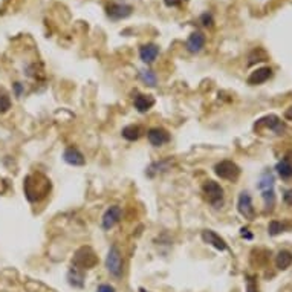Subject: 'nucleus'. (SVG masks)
<instances>
[{"mask_svg":"<svg viewBox=\"0 0 292 292\" xmlns=\"http://www.w3.org/2000/svg\"><path fill=\"white\" fill-rule=\"evenodd\" d=\"M50 181L42 173L28 174L23 181V192L29 202H40L50 193Z\"/></svg>","mask_w":292,"mask_h":292,"instance_id":"1","label":"nucleus"},{"mask_svg":"<svg viewBox=\"0 0 292 292\" xmlns=\"http://www.w3.org/2000/svg\"><path fill=\"white\" fill-rule=\"evenodd\" d=\"M98 265V256L91 246H81L75 251L72 257V268L80 269V271H87L92 269Z\"/></svg>","mask_w":292,"mask_h":292,"instance_id":"2","label":"nucleus"},{"mask_svg":"<svg viewBox=\"0 0 292 292\" xmlns=\"http://www.w3.org/2000/svg\"><path fill=\"white\" fill-rule=\"evenodd\" d=\"M202 192H204L208 204L213 208H222L223 202H225V195H223V188L219 182L216 181H205L202 185Z\"/></svg>","mask_w":292,"mask_h":292,"instance_id":"3","label":"nucleus"},{"mask_svg":"<svg viewBox=\"0 0 292 292\" xmlns=\"http://www.w3.org/2000/svg\"><path fill=\"white\" fill-rule=\"evenodd\" d=\"M106 269L115 277L120 278L122 277V271H124V260H122V254L118 248V245L113 243L106 256Z\"/></svg>","mask_w":292,"mask_h":292,"instance_id":"4","label":"nucleus"},{"mask_svg":"<svg viewBox=\"0 0 292 292\" xmlns=\"http://www.w3.org/2000/svg\"><path fill=\"white\" fill-rule=\"evenodd\" d=\"M214 173L218 177L223 181H230V182H236L239 179L240 173V167L234 161H230V159H225V161H220L214 166Z\"/></svg>","mask_w":292,"mask_h":292,"instance_id":"5","label":"nucleus"},{"mask_svg":"<svg viewBox=\"0 0 292 292\" xmlns=\"http://www.w3.org/2000/svg\"><path fill=\"white\" fill-rule=\"evenodd\" d=\"M254 129H269L275 135H283L286 132V124L278 118L277 115H266L260 118L256 124H254Z\"/></svg>","mask_w":292,"mask_h":292,"instance_id":"6","label":"nucleus"},{"mask_svg":"<svg viewBox=\"0 0 292 292\" xmlns=\"http://www.w3.org/2000/svg\"><path fill=\"white\" fill-rule=\"evenodd\" d=\"M237 211L240 213V216H243V218L248 219V220H252L254 218H256V208H254L252 197L248 192H242L239 195Z\"/></svg>","mask_w":292,"mask_h":292,"instance_id":"7","label":"nucleus"},{"mask_svg":"<svg viewBox=\"0 0 292 292\" xmlns=\"http://www.w3.org/2000/svg\"><path fill=\"white\" fill-rule=\"evenodd\" d=\"M121 218H122V210H121V207H120V205H112V207H109V208L104 211L103 219H101V225H103V228H104L106 231H109V230H112V228L115 226V225L120 223Z\"/></svg>","mask_w":292,"mask_h":292,"instance_id":"8","label":"nucleus"},{"mask_svg":"<svg viewBox=\"0 0 292 292\" xmlns=\"http://www.w3.org/2000/svg\"><path fill=\"white\" fill-rule=\"evenodd\" d=\"M147 138L153 147H162L170 143V133L162 127H153L147 132Z\"/></svg>","mask_w":292,"mask_h":292,"instance_id":"9","label":"nucleus"},{"mask_svg":"<svg viewBox=\"0 0 292 292\" xmlns=\"http://www.w3.org/2000/svg\"><path fill=\"white\" fill-rule=\"evenodd\" d=\"M200 237H202V240H204V243L216 248L218 251H226L228 249V245H226L225 240L213 230H204L200 234Z\"/></svg>","mask_w":292,"mask_h":292,"instance_id":"10","label":"nucleus"},{"mask_svg":"<svg viewBox=\"0 0 292 292\" xmlns=\"http://www.w3.org/2000/svg\"><path fill=\"white\" fill-rule=\"evenodd\" d=\"M63 159H65L66 164L72 167H81L86 164V158L81 151L77 147H68L65 150V153H63Z\"/></svg>","mask_w":292,"mask_h":292,"instance_id":"11","label":"nucleus"},{"mask_svg":"<svg viewBox=\"0 0 292 292\" xmlns=\"http://www.w3.org/2000/svg\"><path fill=\"white\" fill-rule=\"evenodd\" d=\"M133 8L130 5H122V3H112L107 6V16L112 20H122L127 19L132 14Z\"/></svg>","mask_w":292,"mask_h":292,"instance_id":"12","label":"nucleus"},{"mask_svg":"<svg viewBox=\"0 0 292 292\" xmlns=\"http://www.w3.org/2000/svg\"><path fill=\"white\" fill-rule=\"evenodd\" d=\"M205 42H207L205 35L202 34L200 31H195L192 35L188 37V40H187V49L190 50V52H193V54L200 52L202 48L205 46Z\"/></svg>","mask_w":292,"mask_h":292,"instance_id":"13","label":"nucleus"},{"mask_svg":"<svg viewBox=\"0 0 292 292\" xmlns=\"http://www.w3.org/2000/svg\"><path fill=\"white\" fill-rule=\"evenodd\" d=\"M275 171L278 173V176H280L282 179H291L292 177V151H289L282 161L277 162Z\"/></svg>","mask_w":292,"mask_h":292,"instance_id":"14","label":"nucleus"},{"mask_svg":"<svg viewBox=\"0 0 292 292\" xmlns=\"http://www.w3.org/2000/svg\"><path fill=\"white\" fill-rule=\"evenodd\" d=\"M272 77V69L271 68H260L257 71H254L249 77H248V84L251 86H257L263 84Z\"/></svg>","mask_w":292,"mask_h":292,"instance_id":"15","label":"nucleus"},{"mask_svg":"<svg viewBox=\"0 0 292 292\" xmlns=\"http://www.w3.org/2000/svg\"><path fill=\"white\" fill-rule=\"evenodd\" d=\"M173 166V159L171 158H166V159H161V161H156V162H151L150 167L147 169L146 174L148 177H153L159 173H166L167 170H170V167Z\"/></svg>","mask_w":292,"mask_h":292,"instance_id":"16","label":"nucleus"},{"mask_svg":"<svg viewBox=\"0 0 292 292\" xmlns=\"http://www.w3.org/2000/svg\"><path fill=\"white\" fill-rule=\"evenodd\" d=\"M158 55H159V48L153 43H148V45H144L139 48V57H141V60L144 63H147V65L155 63Z\"/></svg>","mask_w":292,"mask_h":292,"instance_id":"17","label":"nucleus"},{"mask_svg":"<svg viewBox=\"0 0 292 292\" xmlns=\"http://www.w3.org/2000/svg\"><path fill=\"white\" fill-rule=\"evenodd\" d=\"M133 106L139 113H146L148 112L151 107L155 106V98L151 95H144V94H139L138 97H135L133 99Z\"/></svg>","mask_w":292,"mask_h":292,"instance_id":"18","label":"nucleus"},{"mask_svg":"<svg viewBox=\"0 0 292 292\" xmlns=\"http://www.w3.org/2000/svg\"><path fill=\"white\" fill-rule=\"evenodd\" d=\"M121 135H122L124 139H127V141L133 143V141H138V139L143 136V129L139 125H136V124H130V125L124 127Z\"/></svg>","mask_w":292,"mask_h":292,"instance_id":"19","label":"nucleus"},{"mask_svg":"<svg viewBox=\"0 0 292 292\" xmlns=\"http://www.w3.org/2000/svg\"><path fill=\"white\" fill-rule=\"evenodd\" d=\"M68 282L73 288H78V289L84 288V272L80 269L71 268L68 272Z\"/></svg>","mask_w":292,"mask_h":292,"instance_id":"20","label":"nucleus"},{"mask_svg":"<svg viewBox=\"0 0 292 292\" xmlns=\"http://www.w3.org/2000/svg\"><path fill=\"white\" fill-rule=\"evenodd\" d=\"M292 265V252H289V251H286V249H283V251H280L275 256V266L280 271H285V269H288L289 266Z\"/></svg>","mask_w":292,"mask_h":292,"instance_id":"21","label":"nucleus"},{"mask_svg":"<svg viewBox=\"0 0 292 292\" xmlns=\"http://www.w3.org/2000/svg\"><path fill=\"white\" fill-rule=\"evenodd\" d=\"M274 174L269 171V170H266L263 171V174L260 176V181L257 184V188L260 190V192H265V190H272L274 188Z\"/></svg>","mask_w":292,"mask_h":292,"instance_id":"22","label":"nucleus"},{"mask_svg":"<svg viewBox=\"0 0 292 292\" xmlns=\"http://www.w3.org/2000/svg\"><path fill=\"white\" fill-rule=\"evenodd\" d=\"M139 78L143 80L144 84L150 86V87H155L156 83H158V78H156V73L150 69H141L139 71Z\"/></svg>","mask_w":292,"mask_h":292,"instance_id":"23","label":"nucleus"},{"mask_svg":"<svg viewBox=\"0 0 292 292\" xmlns=\"http://www.w3.org/2000/svg\"><path fill=\"white\" fill-rule=\"evenodd\" d=\"M288 231V225L285 222H280V220H271L269 225H268V234L275 237L278 234H282Z\"/></svg>","mask_w":292,"mask_h":292,"instance_id":"24","label":"nucleus"},{"mask_svg":"<svg viewBox=\"0 0 292 292\" xmlns=\"http://www.w3.org/2000/svg\"><path fill=\"white\" fill-rule=\"evenodd\" d=\"M262 199H263V204H265V211H272V208L275 205L274 188L272 190H265V192H262Z\"/></svg>","mask_w":292,"mask_h":292,"instance_id":"25","label":"nucleus"},{"mask_svg":"<svg viewBox=\"0 0 292 292\" xmlns=\"http://www.w3.org/2000/svg\"><path fill=\"white\" fill-rule=\"evenodd\" d=\"M11 98L5 91H0V113H6L11 109Z\"/></svg>","mask_w":292,"mask_h":292,"instance_id":"26","label":"nucleus"},{"mask_svg":"<svg viewBox=\"0 0 292 292\" xmlns=\"http://www.w3.org/2000/svg\"><path fill=\"white\" fill-rule=\"evenodd\" d=\"M246 292H259V285L254 275H246Z\"/></svg>","mask_w":292,"mask_h":292,"instance_id":"27","label":"nucleus"},{"mask_svg":"<svg viewBox=\"0 0 292 292\" xmlns=\"http://www.w3.org/2000/svg\"><path fill=\"white\" fill-rule=\"evenodd\" d=\"M200 22H202V24H204V26H213V16L210 14V12H205L204 16L200 17Z\"/></svg>","mask_w":292,"mask_h":292,"instance_id":"28","label":"nucleus"},{"mask_svg":"<svg viewBox=\"0 0 292 292\" xmlns=\"http://www.w3.org/2000/svg\"><path fill=\"white\" fill-rule=\"evenodd\" d=\"M187 0H164V3L169 8H176V6H181L182 3H185Z\"/></svg>","mask_w":292,"mask_h":292,"instance_id":"29","label":"nucleus"},{"mask_svg":"<svg viewBox=\"0 0 292 292\" xmlns=\"http://www.w3.org/2000/svg\"><path fill=\"white\" fill-rule=\"evenodd\" d=\"M283 202H285L286 205L292 207V188H289V190H286V192H285V195H283Z\"/></svg>","mask_w":292,"mask_h":292,"instance_id":"30","label":"nucleus"},{"mask_svg":"<svg viewBox=\"0 0 292 292\" xmlns=\"http://www.w3.org/2000/svg\"><path fill=\"white\" fill-rule=\"evenodd\" d=\"M97 292H117L115 288L110 286V285H99L97 288Z\"/></svg>","mask_w":292,"mask_h":292,"instance_id":"31","label":"nucleus"},{"mask_svg":"<svg viewBox=\"0 0 292 292\" xmlns=\"http://www.w3.org/2000/svg\"><path fill=\"white\" fill-rule=\"evenodd\" d=\"M14 94H16V97H22V94H23L22 83H14Z\"/></svg>","mask_w":292,"mask_h":292,"instance_id":"32","label":"nucleus"},{"mask_svg":"<svg viewBox=\"0 0 292 292\" xmlns=\"http://www.w3.org/2000/svg\"><path fill=\"white\" fill-rule=\"evenodd\" d=\"M248 231H249L248 228H242V230H240V236H242L243 239L251 240V239H252V234H251V233H248Z\"/></svg>","mask_w":292,"mask_h":292,"instance_id":"33","label":"nucleus"},{"mask_svg":"<svg viewBox=\"0 0 292 292\" xmlns=\"http://www.w3.org/2000/svg\"><path fill=\"white\" fill-rule=\"evenodd\" d=\"M285 118H286V120H292V107H289V109L285 112Z\"/></svg>","mask_w":292,"mask_h":292,"instance_id":"34","label":"nucleus"},{"mask_svg":"<svg viewBox=\"0 0 292 292\" xmlns=\"http://www.w3.org/2000/svg\"><path fill=\"white\" fill-rule=\"evenodd\" d=\"M141 292H146V291H144V289H141Z\"/></svg>","mask_w":292,"mask_h":292,"instance_id":"35","label":"nucleus"}]
</instances>
